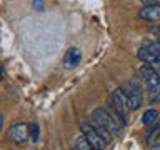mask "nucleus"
I'll list each match as a JSON object with an SVG mask.
<instances>
[{
  "label": "nucleus",
  "instance_id": "obj_17",
  "mask_svg": "<svg viewBox=\"0 0 160 150\" xmlns=\"http://www.w3.org/2000/svg\"><path fill=\"white\" fill-rule=\"evenodd\" d=\"M152 148H155V150H160V135H158V138H157V142H155V143L152 145Z\"/></svg>",
  "mask_w": 160,
  "mask_h": 150
},
{
  "label": "nucleus",
  "instance_id": "obj_9",
  "mask_svg": "<svg viewBox=\"0 0 160 150\" xmlns=\"http://www.w3.org/2000/svg\"><path fill=\"white\" fill-rule=\"evenodd\" d=\"M80 60H82V52H80L77 47H70L67 50V53L63 55V65L67 68L77 67V65L80 63Z\"/></svg>",
  "mask_w": 160,
  "mask_h": 150
},
{
  "label": "nucleus",
  "instance_id": "obj_4",
  "mask_svg": "<svg viewBox=\"0 0 160 150\" xmlns=\"http://www.w3.org/2000/svg\"><path fill=\"white\" fill-rule=\"evenodd\" d=\"M140 75H142L145 85H147V90L150 93H155L160 90V73L157 72V68L152 67V65L145 63L140 67Z\"/></svg>",
  "mask_w": 160,
  "mask_h": 150
},
{
  "label": "nucleus",
  "instance_id": "obj_5",
  "mask_svg": "<svg viewBox=\"0 0 160 150\" xmlns=\"http://www.w3.org/2000/svg\"><path fill=\"white\" fill-rule=\"evenodd\" d=\"M8 138L17 145H23L30 140V125L15 123L8 128Z\"/></svg>",
  "mask_w": 160,
  "mask_h": 150
},
{
  "label": "nucleus",
  "instance_id": "obj_1",
  "mask_svg": "<svg viewBox=\"0 0 160 150\" xmlns=\"http://www.w3.org/2000/svg\"><path fill=\"white\" fill-rule=\"evenodd\" d=\"M92 123L95 125V127L108 130L113 137H120V127H118V123L115 122L112 115H110L105 108H102V107L95 108L93 112H92Z\"/></svg>",
  "mask_w": 160,
  "mask_h": 150
},
{
  "label": "nucleus",
  "instance_id": "obj_7",
  "mask_svg": "<svg viewBox=\"0 0 160 150\" xmlns=\"http://www.w3.org/2000/svg\"><path fill=\"white\" fill-rule=\"evenodd\" d=\"M140 18L147 20V22H157L160 20V3H152V5H143L140 8Z\"/></svg>",
  "mask_w": 160,
  "mask_h": 150
},
{
  "label": "nucleus",
  "instance_id": "obj_19",
  "mask_svg": "<svg viewBox=\"0 0 160 150\" xmlns=\"http://www.w3.org/2000/svg\"><path fill=\"white\" fill-rule=\"evenodd\" d=\"M153 102H155V103H158V102H160V90H158V93L153 97Z\"/></svg>",
  "mask_w": 160,
  "mask_h": 150
},
{
  "label": "nucleus",
  "instance_id": "obj_10",
  "mask_svg": "<svg viewBox=\"0 0 160 150\" xmlns=\"http://www.w3.org/2000/svg\"><path fill=\"white\" fill-rule=\"evenodd\" d=\"M158 118H160V112H158V110L150 108V110H147V112L142 115V123H145V125H153Z\"/></svg>",
  "mask_w": 160,
  "mask_h": 150
},
{
  "label": "nucleus",
  "instance_id": "obj_18",
  "mask_svg": "<svg viewBox=\"0 0 160 150\" xmlns=\"http://www.w3.org/2000/svg\"><path fill=\"white\" fill-rule=\"evenodd\" d=\"M158 0H142V3L143 5H152V3H157Z\"/></svg>",
  "mask_w": 160,
  "mask_h": 150
},
{
  "label": "nucleus",
  "instance_id": "obj_14",
  "mask_svg": "<svg viewBox=\"0 0 160 150\" xmlns=\"http://www.w3.org/2000/svg\"><path fill=\"white\" fill-rule=\"evenodd\" d=\"M145 47H148L152 52H155L160 57V42H147V45Z\"/></svg>",
  "mask_w": 160,
  "mask_h": 150
},
{
  "label": "nucleus",
  "instance_id": "obj_6",
  "mask_svg": "<svg viewBox=\"0 0 160 150\" xmlns=\"http://www.w3.org/2000/svg\"><path fill=\"white\" fill-rule=\"evenodd\" d=\"M125 97H127L128 108H132V110H138L140 107H142V103H143L142 90H140V87L133 82V80L127 85V87H125Z\"/></svg>",
  "mask_w": 160,
  "mask_h": 150
},
{
  "label": "nucleus",
  "instance_id": "obj_3",
  "mask_svg": "<svg viewBox=\"0 0 160 150\" xmlns=\"http://www.w3.org/2000/svg\"><path fill=\"white\" fill-rule=\"evenodd\" d=\"M80 130H82V133L87 137V140L90 143H92L93 148L97 150H102L108 145V142L105 140V137L102 133H100V130L95 127L93 123H88V122H83L82 125H80Z\"/></svg>",
  "mask_w": 160,
  "mask_h": 150
},
{
  "label": "nucleus",
  "instance_id": "obj_15",
  "mask_svg": "<svg viewBox=\"0 0 160 150\" xmlns=\"http://www.w3.org/2000/svg\"><path fill=\"white\" fill-rule=\"evenodd\" d=\"M152 33L155 35V37H157L158 38V42H160V25H158V27H155L153 30H152Z\"/></svg>",
  "mask_w": 160,
  "mask_h": 150
},
{
  "label": "nucleus",
  "instance_id": "obj_12",
  "mask_svg": "<svg viewBox=\"0 0 160 150\" xmlns=\"http://www.w3.org/2000/svg\"><path fill=\"white\" fill-rule=\"evenodd\" d=\"M38 125L37 123H32L30 125V140L32 142H38Z\"/></svg>",
  "mask_w": 160,
  "mask_h": 150
},
{
  "label": "nucleus",
  "instance_id": "obj_8",
  "mask_svg": "<svg viewBox=\"0 0 160 150\" xmlns=\"http://www.w3.org/2000/svg\"><path fill=\"white\" fill-rule=\"evenodd\" d=\"M138 58L142 60V62L152 65L155 68H160V57L155 52H152L148 47H142L138 48Z\"/></svg>",
  "mask_w": 160,
  "mask_h": 150
},
{
  "label": "nucleus",
  "instance_id": "obj_16",
  "mask_svg": "<svg viewBox=\"0 0 160 150\" xmlns=\"http://www.w3.org/2000/svg\"><path fill=\"white\" fill-rule=\"evenodd\" d=\"M33 7H35V8H43V3L40 2V0H35V2H33Z\"/></svg>",
  "mask_w": 160,
  "mask_h": 150
},
{
  "label": "nucleus",
  "instance_id": "obj_11",
  "mask_svg": "<svg viewBox=\"0 0 160 150\" xmlns=\"http://www.w3.org/2000/svg\"><path fill=\"white\" fill-rule=\"evenodd\" d=\"M75 148H82V150H90V148H93L92 147V143L87 140V137L82 133V137H78L77 138V142H75Z\"/></svg>",
  "mask_w": 160,
  "mask_h": 150
},
{
  "label": "nucleus",
  "instance_id": "obj_13",
  "mask_svg": "<svg viewBox=\"0 0 160 150\" xmlns=\"http://www.w3.org/2000/svg\"><path fill=\"white\" fill-rule=\"evenodd\" d=\"M157 133H160V118L153 123V127H152V130H150V133H148V138H147V140L150 142V140H152Z\"/></svg>",
  "mask_w": 160,
  "mask_h": 150
},
{
  "label": "nucleus",
  "instance_id": "obj_2",
  "mask_svg": "<svg viewBox=\"0 0 160 150\" xmlns=\"http://www.w3.org/2000/svg\"><path fill=\"white\" fill-rule=\"evenodd\" d=\"M110 105H112L113 108V113L115 117H117V120L122 125L127 123V97H125V92L122 88H117L112 92V97H110Z\"/></svg>",
  "mask_w": 160,
  "mask_h": 150
}]
</instances>
